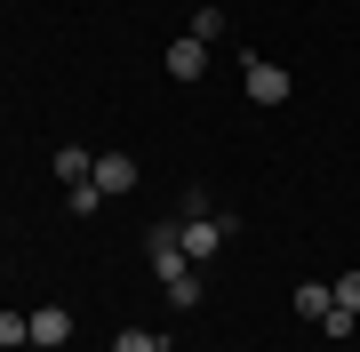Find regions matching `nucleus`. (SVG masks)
Masks as SVG:
<instances>
[{
  "instance_id": "f257e3e1",
  "label": "nucleus",
  "mask_w": 360,
  "mask_h": 352,
  "mask_svg": "<svg viewBox=\"0 0 360 352\" xmlns=\"http://www.w3.org/2000/svg\"><path fill=\"white\" fill-rule=\"evenodd\" d=\"M240 89H248V105H288L296 80L272 65V56H248V65H240Z\"/></svg>"
},
{
  "instance_id": "9d476101",
  "label": "nucleus",
  "mask_w": 360,
  "mask_h": 352,
  "mask_svg": "<svg viewBox=\"0 0 360 352\" xmlns=\"http://www.w3.org/2000/svg\"><path fill=\"white\" fill-rule=\"evenodd\" d=\"M0 344H8V352L32 344V313H0Z\"/></svg>"
},
{
  "instance_id": "39448f33",
  "label": "nucleus",
  "mask_w": 360,
  "mask_h": 352,
  "mask_svg": "<svg viewBox=\"0 0 360 352\" xmlns=\"http://www.w3.org/2000/svg\"><path fill=\"white\" fill-rule=\"evenodd\" d=\"M96 184H104V193H136V184H144V169H136L129 152H104V160H96Z\"/></svg>"
},
{
  "instance_id": "f03ea898",
  "label": "nucleus",
  "mask_w": 360,
  "mask_h": 352,
  "mask_svg": "<svg viewBox=\"0 0 360 352\" xmlns=\"http://www.w3.org/2000/svg\"><path fill=\"white\" fill-rule=\"evenodd\" d=\"M176 240H184V256H193V264H208V256H224V248H232V224H224V216H184Z\"/></svg>"
},
{
  "instance_id": "2eb2a0df",
  "label": "nucleus",
  "mask_w": 360,
  "mask_h": 352,
  "mask_svg": "<svg viewBox=\"0 0 360 352\" xmlns=\"http://www.w3.org/2000/svg\"><path fill=\"white\" fill-rule=\"evenodd\" d=\"M0 352H8V344H0Z\"/></svg>"
},
{
  "instance_id": "4468645a",
  "label": "nucleus",
  "mask_w": 360,
  "mask_h": 352,
  "mask_svg": "<svg viewBox=\"0 0 360 352\" xmlns=\"http://www.w3.org/2000/svg\"><path fill=\"white\" fill-rule=\"evenodd\" d=\"M336 288V304H345V313H360V273H345V280H328Z\"/></svg>"
},
{
  "instance_id": "7ed1b4c3",
  "label": "nucleus",
  "mask_w": 360,
  "mask_h": 352,
  "mask_svg": "<svg viewBox=\"0 0 360 352\" xmlns=\"http://www.w3.org/2000/svg\"><path fill=\"white\" fill-rule=\"evenodd\" d=\"M32 344H40V352L72 344V313H65V304H32Z\"/></svg>"
},
{
  "instance_id": "9b49d317",
  "label": "nucleus",
  "mask_w": 360,
  "mask_h": 352,
  "mask_svg": "<svg viewBox=\"0 0 360 352\" xmlns=\"http://www.w3.org/2000/svg\"><path fill=\"white\" fill-rule=\"evenodd\" d=\"M112 352H160V337H153V328H120Z\"/></svg>"
},
{
  "instance_id": "1a4fd4ad",
  "label": "nucleus",
  "mask_w": 360,
  "mask_h": 352,
  "mask_svg": "<svg viewBox=\"0 0 360 352\" xmlns=\"http://www.w3.org/2000/svg\"><path fill=\"white\" fill-rule=\"evenodd\" d=\"M352 328H360V313H345V304H328V313H321V337H328V344H345Z\"/></svg>"
},
{
  "instance_id": "0eeeda50",
  "label": "nucleus",
  "mask_w": 360,
  "mask_h": 352,
  "mask_svg": "<svg viewBox=\"0 0 360 352\" xmlns=\"http://www.w3.org/2000/svg\"><path fill=\"white\" fill-rule=\"evenodd\" d=\"M328 304H336V288H328V280H304V288H296V313H304V320H321Z\"/></svg>"
},
{
  "instance_id": "423d86ee",
  "label": "nucleus",
  "mask_w": 360,
  "mask_h": 352,
  "mask_svg": "<svg viewBox=\"0 0 360 352\" xmlns=\"http://www.w3.org/2000/svg\"><path fill=\"white\" fill-rule=\"evenodd\" d=\"M49 169H56V176H65V184H89V176H96V160H89V152H80V144H65V152H56V160H49Z\"/></svg>"
},
{
  "instance_id": "f8f14e48",
  "label": "nucleus",
  "mask_w": 360,
  "mask_h": 352,
  "mask_svg": "<svg viewBox=\"0 0 360 352\" xmlns=\"http://www.w3.org/2000/svg\"><path fill=\"white\" fill-rule=\"evenodd\" d=\"M168 304H184V313H193V304H200V273H184V280H168Z\"/></svg>"
},
{
  "instance_id": "ddd939ff",
  "label": "nucleus",
  "mask_w": 360,
  "mask_h": 352,
  "mask_svg": "<svg viewBox=\"0 0 360 352\" xmlns=\"http://www.w3.org/2000/svg\"><path fill=\"white\" fill-rule=\"evenodd\" d=\"M193 40H224V8H200L193 16Z\"/></svg>"
},
{
  "instance_id": "20e7f679",
  "label": "nucleus",
  "mask_w": 360,
  "mask_h": 352,
  "mask_svg": "<svg viewBox=\"0 0 360 352\" xmlns=\"http://www.w3.org/2000/svg\"><path fill=\"white\" fill-rule=\"evenodd\" d=\"M200 72H208V40H193V32L168 40V80H200Z\"/></svg>"
},
{
  "instance_id": "6e6552de",
  "label": "nucleus",
  "mask_w": 360,
  "mask_h": 352,
  "mask_svg": "<svg viewBox=\"0 0 360 352\" xmlns=\"http://www.w3.org/2000/svg\"><path fill=\"white\" fill-rule=\"evenodd\" d=\"M96 200H104L96 176H89V184H65V209H72V216H96Z\"/></svg>"
}]
</instances>
